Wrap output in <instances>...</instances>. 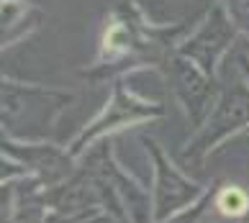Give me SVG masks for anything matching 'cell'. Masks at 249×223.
<instances>
[{
  "mask_svg": "<svg viewBox=\"0 0 249 223\" xmlns=\"http://www.w3.org/2000/svg\"><path fill=\"white\" fill-rule=\"evenodd\" d=\"M249 128V82L221 87V95L216 100L208 118L196 128L190 141L182 149V156L188 162H203L211 152H216L226 138H231L239 131Z\"/></svg>",
  "mask_w": 249,
  "mask_h": 223,
  "instance_id": "3957f363",
  "label": "cell"
},
{
  "mask_svg": "<svg viewBox=\"0 0 249 223\" xmlns=\"http://www.w3.org/2000/svg\"><path fill=\"white\" fill-rule=\"evenodd\" d=\"M239 67H242V74H244V80L249 82V57H244V54H242V57H239Z\"/></svg>",
  "mask_w": 249,
  "mask_h": 223,
  "instance_id": "8fae6325",
  "label": "cell"
},
{
  "mask_svg": "<svg viewBox=\"0 0 249 223\" xmlns=\"http://www.w3.org/2000/svg\"><path fill=\"white\" fill-rule=\"evenodd\" d=\"M236 223H249V213H244V216H242V221H236Z\"/></svg>",
  "mask_w": 249,
  "mask_h": 223,
  "instance_id": "7c38bea8",
  "label": "cell"
},
{
  "mask_svg": "<svg viewBox=\"0 0 249 223\" xmlns=\"http://www.w3.org/2000/svg\"><path fill=\"white\" fill-rule=\"evenodd\" d=\"M218 3L226 8V13L239 29V34L249 36V0H218Z\"/></svg>",
  "mask_w": 249,
  "mask_h": 223,
  "instance_id": "30bf717a",
  "label": "cell"
},
{
  "mask_svg": "<svg viewBox=\"0 0 249 223\" xmlns=\"http://www.w3.org/2000/svg\"><path fill=\"white\" fill-rule=\"evenodd\" d=\"M216 188H218V182L216 185H211V188L200 195V198L193 203V206H188L185 210H180V213H175L172 218H167L164 223H198L200 221V216L208 210V206H211V200H213V195H216Z\"/></svg>",
  "mask_w": 249,
  "mask_h": 223,
  "instance_id": "9c48e42d",
  "label": "cell"
},
{
  "mask_svg": "<svg viewBox=\"0 0 249 223\" xmlns=\"http://www.w3.org/2000/svg\"><path fill=\"white\" fill-rule=\"evenodd\" d=\"M244 134H249V128H247V131H244Z\"/></svg>",
  "mask_w": 249,
  "mask_h": 223,
  "instance_id": "4fadbf2b",
  "label": "cell"
},
{
  "mask_svg": "<svg viewBox=\"0 0 249 223\" xmlns=\"http://www.w3.org/2000/svg\"><path fill=\"white\" fill-rule=\"evenodd\" d=\"M160 67L164 72V80H167L178 105L182 108L188 123L193 126V131L200 128V123L208 118V113L213 110L216 100L221 95L216 77H211L193 59H188L185 54H180L178 46L164 54Z\"/></svg>",
  "mask_w": 249,
  "mask_h": 223,
  "instance_id": "277c9868",
  "label": "cell"
},
{
  "mask_svg": "<svg viewBox=\"0 0 249 223\" xmlns=\"http://www.w3.org/2000/svg\"><path fill=\"white\" fill-rule=\"evenodd\" d=\"M162 116H164V105L160 100H146L142 95H136V92L128 87V80L118 77L106 108L82 128L80 136L72 138L67 149H70L72 156H80L88 146H93L100 138L110 136L113 131H121V128L134 126V123H146V120H154V118H162Z\"/></svg>",
  "mask_w": 249,
  "mask_h": 223,
  "instance_id": "7a4b0ae2",
  "label": "cell"
},
{
  "mask_svg": "<svg viewBox=\"0 0 249 223\" xmlns=\"http://www.w3.org/2000/svg\"><path fill=\"white\" fill-rule=\"evenodd\" d=\"M36 16L39 13L29 3H23V0H3V39L11 34L13 26L16 29L23 26L26 31H31L36 23Z\"/></svg>",
  "mask_w": 249,
  "mask_h": 223,
  "instance_id": "ba28073f",
  "label": "cell"
},
{
  "mask_svg": "<svg viewBox=\"0 0 249 223\" xmlns=\"http://www.w3.org/2000/svg\"><path fill=\"white\" fill-rule=\"evenodd\" d=\"M149 159L154 167V185H152V210H154V223H164L167 218H172L175 213L185 210L188 206H193L208 188H203L200 182L190 180L185 172L175 164L164 149L154 141V138L144 136L142 138Z\"/></svg>",
  "mask_w": 249,
  "mask_h": 223,
  "instance_id": "5b68a950",
  "label": "cell"
},
{
  "mask_svg": "<svg viewBox=\"0 0 249 223\" xmlns=\"http://www.w3.org/2000/svg\"><path fill=\"white\" fill-rule=\"evenodd\" d=\"M236 36H239V29L229 18L226 8L221 3H211L206 16L200 18L198 29L178 44V51L193 59L211 77H216L218 64L224 59V54L229 51V46L236 41Z\"/></svg>",
  "mask_w": 249,
  "mask_h": 223,
  "instance_id": "8992f818",
  "label": "cell"
},
{
  "mask_svg": "<svg viewBox=\"0 0 249 223\" xmlns=\"http://www.w3.org/2000/svg\"><path fill=\"white\" fill-rule=\"evenodd\" d=\"M75 100L72 92H59V90H47V87H34V85H21V82L3 80V136L23 138V131L36 128L49 131L54 118L62 113V108Z\"/></svg>",
  "mask_w": 249,
  "mask_h": 223,
  "instance_id": "6da1fadb",
  "label": "cell"
},
{
  "mask_svg": "<svg viewBox=\"0 0 249 223\" xmlns=\"http://www.w3.org/2000/svg\"><path fill=\"white\" fill-rule=\"evenodd\" d=\"M3 154L26 167V172L41 174L44 180L62 182L75 170L72 162L77 156L70 154V149L52 146V144H23L21 138L3 136Z\"/></svg>",
  "mask_w": 249,
  "mask_h": 223,
  "instance_id": "52a82bcc",
  "label": "cell"
}]
</instances>
